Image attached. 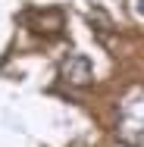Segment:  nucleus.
I'll return each mask as SVG.
<instances>
[{
    "label": "nucleus",
    "instance_id": "obj_1",
    "mask_svg": "<svg viewBox=\"0 0 144 147\" xmlns=\"http://www.w3.org/2000/svg\"><path fill=\"white\" fill-rule=\"evenodd\" d=\"M119 138L125 144H141L144 141V91L128 97L122 103V122H119Z\"/></svg>",
    "mask_w": 144,
    "mask_h": 147
},
{
    "label": "nucleus",
    "instance_id": "obj_2",
    "mask_svg": "<svg viewBox=\"0 0 144 147\" xmlns=\"http://www.w3.org/2000/svg\"><path fill=\"white\" fill-rule=\"evenodd\" d=\"M75 85H82V82H88L91 78V63H88L85 57H69V63H66V69H63Z\"/></svg>",
    "mask_w": 144,
    "mask_h": 147
},
{
    "label": "nucleus",
    "instance_id": "obj_3",
    "mask_svg": "<svg viewBox=\"0 0 144 147\" xmlns=\"http://www.w3.org/2000/svg\"><path fill=\"white\" fill-rule=\"evenodd\" d=\"M138 13H144V0H138Z\"/></svg>",
    "mask_w": 144,
    "mask_h": 147
}]
</instances>
